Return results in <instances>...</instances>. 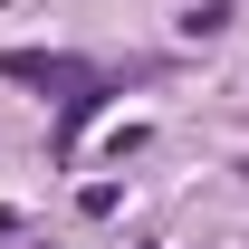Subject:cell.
<instances>
[{"label":"cell","instance_id":"6da1fadb","mask_svg":"<svg viewBox=\"0 0 249 249\" xmlns=\"http://www.w3.org/2000/svg\"><path fill=\"white\" fill-rule=\"evenodd\" d=\"M0 77H10V87H48L58 106H67V96H96V87H115L106 67H87V58H58V48H10V58H0Z\"/></svg>","mask_w":249,"mask_h":249},{"label":"cell","instance_id":"7a4b0ae2","mask_svg":"<svg viewBox=\"0 0 249 249\" xmlns=\"http://www.w3.org/2000/svg\"><path fill=\"white\" fill-rule=\"evenodd\" d=\"M182 29H192V38H220V29H230V0H201V10H192Z\"/></svg>","mask_w":249,"mask_h":249}]
</instances>
